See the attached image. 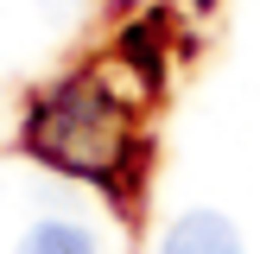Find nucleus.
Instances as JSON below:
<instances>
[{
  "mask_svg": "<svg viewBox=\"0 0 260 254\" xmlns=\"http://www.w3.org/2000/svg\"><path fill=\"white\" fill-rule=\"evenodd\" d=\"M127 134H134L127 108L102 83H63L25 127L38 159H51L57 172H76V178H108L127 159Z\"/></svg>",
  "mask_w": 260,
  "mask_h": 254,
  "instance_id": "f257e3e1",
  "label": "nucleus"
},
{
  "mask_svg": "<svg viewBox=\"0 0 260 254\" xmlns=\"http://www.w3.org/2000/svg\"><path fill=\"white\" fill-rule=\"evenodd\" d=\"M159 254H248V248H241V229L222 210H184V216H172Z\"/></svg>",
  "mask_w": 260,
  "mask_h": 254,
  "instance_id": "f03ea898",
  "label": "nucleus"
},
{
  "mask_svg": "<svg viewBox=\"0 0 260 254\" xmlns=\"http://www.w3.org/2000/svg\"><path fill=\"white\" fill-rule=\"evenodd\" d=\"M13 254H102L95 229L89 223H70V216H45V223H32L19 235V248Z\"/></svg>",
  "mask_w": 260,
  "mask_h": 254,
  "instance_id": "7ed1b4c3",
  "label": "nucleus"
}]
</instances>
